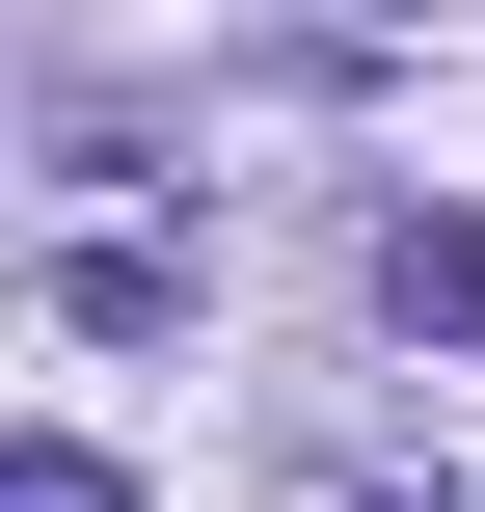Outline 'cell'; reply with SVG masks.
<instances>
[{
	"instance_id": "cell-2",
	"label": "cell",
	"mask_w": 485,
	"mask_h": 512,
	"mask_svg": "<svg viewBox=\"0 0 485 512\" xmlns=\"http://www.w3.org/2000/svg\"><path fill=\"white\" fill-rule=\"evenodd\" d=\"M0 512H135V486H108L81 432H27V459H0Z\"/></svg>"
},
{
	"instance_id": "cell-1",
	"label": "cell",
	"mask_w": 485,
	"mask_h": 512,
	"mask_svg": "<svg viewBox=\"0 0 485 512\" xmlns=\"http://www.w3.org/2000/svg\"><path fill=\"white\" fill-rule=\"evenodd\" d=\"M378 324L405 351H485V216H378Z\"/></svg>"
}]
</instances>
